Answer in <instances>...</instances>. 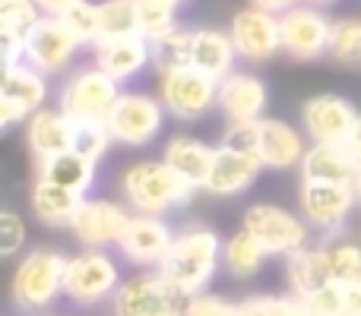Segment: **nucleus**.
I'll return each instance as SVG.
<instances>
[{"mask_svg": "<svg viewBox=\"0 0 361 316\" xmlns=\"http://www.w3.org/2000/svg\"><path fill=\"white\" fill-rule=\"evenodd\" d=\"M130 212L127 206L114 203V199H82L80 209H76L70 231L73 237L82 244L86 250H108L118 247L121 237H124L127 225H130Z\"/></svg>", "mask_w": 361, "mask_h": 316, "instance_id": "13", "label": "nucleus"}, {"mask_svg": "<svg viewBox=\"0 0 361 316\" xmlns=\"http://www.w3.org/2000/svg\"><path fill=\"white\" fill-rule=\"evenodd\" d=\"M326 54H330L336 63L361 61V16H343L333 23L330 51H326Z\"/></svg>", "mask_w": 361, "mask_h": 316, "instance_id": "35", "label": "nucleus"}, {"mask_svg": "<svg viewBox=\"0 0 361 316\" xmlns=\"http://www.w3.org/2000/svg\"><path fill=\"white\" fill-rule=\"evenodd\" d=\"M241 316H305V307L295 294H254L241 301Z\"/></svg>", "mask_w": 361, "mask_h": 316, "instance_id": "38", "label": "nucleus"}, {"mask_svg": "<svg viewBox=\"0 0 361 316\" xmlns=\"http://www.w3.org/2000/svg\"><path fill=\"white\" fill-rule=\"evenodd\" d=\"M80 48V38L63 25L61 16H42V23L25 38V63L44 76H57L76 61Z\"/></svg>", "mask_w": 361, "mask_h": 316, "instance_id": "14", "label": "nucleus"}, {"mask_svg": "<svg viewBox=\"0 0 361 316\" xmlns=\"http://www.w3.org/2000/svg\"><path fill=\"white\" fill-rule=\"evenodd\" d=\"M238 51L228 32L219 29H193V44H190V67L209 73L212 80L222 82L225 76L235 73Z\"/></svg>", "mask_w": 361, "mask_h": 316, "instance_id": "23", "label": "nucleus"}, {"mask_svg": "<svg viewBox=\"0 0 361 316\" xmlns=\"http://www.w3.org/2000/svg\"><path fill=\"white\" fill-rule=\"evenodd\" d=\"M63 269H67V256H61L57 250H29L10 279L13 304L25 313L51 307L63 294Z\"/></svg>", "mask_w": 361, "mask_h": 316, "instance_id": "3", "label": "nucleus"}, {"mask_svg": "<svg viewBox=\"0 0 361 316\" xmlns=\"http://www.w3.org/2000/svg\"><path fill=\"white\" fill-rule=\"evenodd\" d=\"M307 149H311V146H305V130H298V127H292L288 120H279V118L260 120L257 158L263 161V168H273V171L301 168Z\"/></svg>", "mask_w": 361, "mask_h": 316, "instance_id": "19", "label": "nucleus"}, {"mask_svg": "<svg viewBox=\"0 0 361 316\" xmlns=\"http://www.w3.org/2000/svg\"><path fill=\"white\" fill-rule=\"evenodd\" d=\"M333 23L317 4H295L292 10L279 13L282 54L292 61H320L330 51Z\"/></svg>", "mask_w": 361, "mask_h": 316, "instance_id": "10", "label": "nucleus"}, {"mask_svg": "<svg viewBox=\"0 0 361 316\" xmlns=\"http://www.w3.org/2000/svg\"><path fill=\"white\" fill-rule=\"evenodd\" d=\"M137 19H140V35L156 42V38L178 29V6L165 4V0H137Z\"/></svg>", "mask_w": 361, "mask_h": 316, "instance_id": "33", "label": "nucleus"}, {"mask_svg": "<svg viewBox=\"0 0 361 316\" xmlns=\"http://www.w3.org/2000/svg\"><path fill=\"white\" fill-rule=\"evenodd\" d=\"M358 196L349 184H320V180H301L298 209L301 218L320 234H339L355 209Z\"/></svg>", "mask_w": 361, "mask_h": 316, "instance_id": "11", "label": "nucleus"}, {"mask_svg": "<svg viewBox=\"0 0 361 316\" xmlns=\"http://www.w3.org/2000/svg\"><path fill=\"white\" fill-rule=\"evenodd\" d=\"M305 316H343V285L330 282L301 298Z\"/></svg>", "mask_w": 361, "mask_h": 316, "instance_id": "39", "label": "nucleus"}, {"mask_svg": "<svg viewBox=\"0 0 361 316\" xmlns=\"http://www.w3.org/2000/svg\"><path fill=\"white\" fill-rule=\"evenodd\" d=\"M63 25H67L70 32H73L76 38H80L82 48H95L102 38V23H99V4H92V0H82V4H76L73 10L63 13Z\"/></svg>", "mask_w": 361, "mask_h": 316, "instance_id": "37", "label": "nucleus"}, {"mask_svg": "<svg viewBox=\"0 0 361 316\" xmlns=\"http://www.w3.org/2000/svg\"><path fill=\"white\" fill-rule=\"evenodd\" d=\"M355 105L343 95H314L301 105V127H305V137L317 146H345L358 124Z\"/></svg>", "mask_w": 361, "mask_h": 316, "instance_id": "12", "label": "nucleus"}, {"mask_svg": "<svg viewBox=\"0 0 361 316\" xmlns=\"http://www.w3.org/2000/svg\"><path fill=\"white\" fill-rule=\"evenodd\" d=\"M345 146H349V152L358 158V165H361V114H358V124H355V130H352V137H349Z\"/></svg>", "mask_w": 361, "mask_h": 316, "instance_id": "48", "label": "nucleus"}, {"mask_svg": "<svg viewBox=\"0 0 361 316\" xmlns=\"http://www.w3.org/2000/svg\"><path fill=\"white\" fill-rule=\"evenodd\" d=\"M267 250L260 247V244L254 241V237L247 234V231H235V234L225 241L222 247V266L228 275H235V279H250L254 272H260V266L267 263Z\"/></svg>", "mask_w": 361, "mask_h": 316, "instance_id": "30", "label": "nucleus"}, {"mask_svg": "<svg viewBox=\"0 0 361 316\" xmlns=\"http://www.w3.org/2000/svg\"><path fill=\"white\" fill-rule=\"evenodd\" d=\"M121 193L137 215H165V212L187 206L197 187H190L180 174H175L162 158L137 161L121 174Z\"/></svg>", "mask_w": 361, "mask_h": 316, "instance_id": "2", "label": "nucleus"}, {"mask_svg": "<svg viewBox=\"0 0 361 316\" xmlns=\"http://www.w3.org/2000/svg\"><path fill=\"white\" fill-rule=\"evenodd\" d=\"M57 316H63V313H57Z\"/></svg>", "mask_w": 361, "mask_h": 316, "instance_id": "52", "label": "nucleus"}, {"mask_svg": "<svg viewBox=\"0 0 361 316\" xmlns=\"http://www.w3.org/2000/svg\"><path fill=\"white\" fill-rule=\"evenodd\" d=\"M159 101L178 120H200L219 108V80L197 67H171L159 73Z\"/></svg>", "mask_w": 361, "mask_h": 316, "instance_id": "8", "label": "nucleus"}, {"mask_svg": "<svg viewBox=\"0 0 361 316\" xmlns=\"http://www.w3.org/2000/svg\"><path fill=\"white\" fill-rule=\"evenodd\" d=\"M355 196H358V206H361V168H358V177H355Z\"/></svg>", "mask_w": 361, "mask_h": 316, "instance_id": "49", "label": "nucleus"}, {"mask_svg": "<svg viewBox=\"0 0 361 316\" xmlns=\"http://www.w3.org/2000/svg\"><path fill=\"white\" fill-rule=\"evenodd\" d=\"M228 35L235 42V51L247 63H267L282 51L279 16L267 13L260 6H244L231 16Z\"/></svg>", "mask_w": 361, "mask_h": 316, "instance_id": "15", "label": "nucleus"}, {"mask_svg": "<svg viewBox=\"0 0 361 316\" xmlns=\"http://www.w3.org/2000/svg\"><path fill=\"white\" fill-rule=\"evenodd\" d=\"M121 285H124L121 266L108 250H82L76 256H67L63 298L73 301V304L92 307L102 301H111Z\"/></svg>", "mask_w": 361, "mask_h": 316, "instance_id": "6", "label": "nucleus"}, {"mask_svg": "<svg viewBox=\"0 0 361 316\" xmlns=\"http://www.w3.org/2000/svg\"><path fill=\"white\" fill-rule=\"evenodd\" d=\"M92 54H95V67L105 70L111 80L130 82L152 63V42L146 35H140V32L121 38H102L92 48Z\"/></svg>", "mask_w": 361, "mask_h": 316, "instance_id": "17", "label": "nucleus"}, {"mask_svg": "<svg viewBox=\"0 0 361 316\" xmlns=\"http://www.w3.org/2000/svg\"><path fill=\"white\" fill-rule=\"evenodd\" d=\"M358 158L349 152V146H317L305 152L301 161V180H320V184H349L355 187Z\"/></svg>", "mask_w": 361, "mask_h": 316, "instance_id": "22", "label": "nucleus"}, {"mask_svg": "<svg viewBox=\"0 0 361 316\" xmlns=\"http://www.w3.org/2000/svg\"><path fill=\"white\" fill-rule=\"evenodd\" d=\"M165 4H171V6H180V4H187V0H165Z\"/></svg>", "mask_w": 361, "mask_h": 316, "instance_id": "50", "label": "nucleus"}, {"mask_svg": "<svg viewBox=\"0 0 361 316\" xmlns=\"http://www.w3.org/2000/svg\"><path fill=\"white\" fill-rule=\"evenodd\" d=\"M25 247V222L19 212H0V256H16Z\"/></svg>", "mask_w": 361, "mask_h": 316, "instance_id": "41", "label": "nucleus"}, {"mask_svg": "<svg viewBox=\"0 0 361 316\" xmlns=\"http://www.w3.org/2000/svg\"><path fill=\"white\" fill-rule=\"evenodd\" d=\"M320 250H324V263H326V272H330V282H336V285L361 282V244L358 241L330 234L320 244Z\"/></svg>", "mask_w": 361, "mask_h": 316, "instance_id": "29", "label": "nucleus"}, {"mask_svg": "<svg viewBox=\"0 0 361 316\" xmlns=\"http://www.w3.org/2000/svg\"><path fill=\"white\" fill-rule=\"evenodd\" d=\"M286 275H288V288H292L295 298H305V294L317 291L320 285H330V272H326L320 244L286 256Z\"/></svg>", "mask_w": 361, "mask_h": 316, "instance_id": "28", "label": "nucleus"}, {"mask_svg": "<svg viewBox=\"0 0 361 316\" xmlns=\"http://www.w3.org/2000/svg\"><path fill=\"white\" fill-rule=\"evenodd\" d=\"M295 4H301V0H250V6H260V10H267V13H286V10H292Z\"/></svg>", "mask_w": 361, "mask_h": 316, "instance_id": "47", "label": "nucleus"}, {"mask_svg": "<svg viewBox=\"0 0 361 316\" xmlns=\"http://www.w3.org/2000/svg\"><path fill=\"white\" fill-rule=\"evenodd\" d=\"M190 294H184L162 269L130 275L111 298L114 316H184Z\"/></svg>", "mask_w": 361, "mask_h": 316, "instance_id": "4", "label": "nucleus"}, {"mask_svg": "<svg viewBox=\"0 0 361 316\" xmlns=\"http://www.w3.org/2000/svg\"><path fill=\"white\" fill-rule=\"evenodd\" d=\"M42 6L35 0H0V32L29 38V32L42 23Z\"/></svg>", "mask_w": 361, "mask_h": 316, "instance_id": "34", "label": "nucleus"}, {"mask_svg": "<svg viewBox=\"0 0 361 316\" xmlns=\"http://www.w3.org/2000/svg\"><path fill=\"white\" fill-rule=\"evenodd\" d=\"M190 44H193V32L190 29H178L169 35L152 42V67L162 73L171 67H187L190 63Z\"/></svg>", "mask_w": 361, "mask_h": 316, "instance_id": "32", "label": "nucleus"}, {"mask_svg": "<svg viewBox=\"0 0 361 316\" xmlns=\"http://www.w3.org/2000/svg\"><path fill=\"white\" fill-rule=\"evenodd\" d=\"M260 120L228 124V130H225V137H222V146L238 149V152H247V156H257V146H260Z\"/></svg>", "mask_w": 361, "mask_h": 316, "instance_id": "42", "label": "nucleus"}, {"mask_svg": "<svg viewBox=\"0 0 361 316\" xmlns=\"http://www.w3.org/2000/svg\"><path fill=\"white\" fill-rule=\"evenodd\" d=\"M269 105L267 82L254 73H231L219 82V111L228 118V124L260 120Z\"/></svg>", "mask_w": 361, "mask_h": 316, "instance_id": "18", "label": "nucleus"}, {"mask_svg": "<svg viewBox=\"0 0 361 316\" xmlns=\"http://www.w3.org/2000/svg\"><path fill=\"white\" fill-rule=\"evenodd\" d=\"M95 171H99V161L80 156L76 149H67V152H61V156L38 161V177L51 180V184L63 187V190L80 193V196H86V193L92 190Z\"/></svg>", "mask_w": 361, "mask_h": 316, "instance_id": "25", "label": "nucleus"}, {"mask_svg": "<svg viewBox=\"0 0 361 316\" xmlns=\"http://www.w3.org/2000/svg\"><path fill=\"white\" fill-rule=\"evenodd\" d=\"M121 92H124L121 82L92 63V67H82L67 76L61 95H57V108L76 124L80 120H105L108 124V114L118 105Z\"/></svg>", "mask_w": 361, "mask_h": 316, "instance_id": "7", "label": "nucleus"}, {"mask_svg": "<svg viewBox=\"0 0 361 316\" xmlns=\"http://www.w3.org/2000/svg\"><path fill=\"white\" fill-rule=\"evenodd\" d=\"M260 171H263V161L257 156L228 149V146H219L203 190L212 193V196H238V193L250 190V187L257 184Z\"/></svg>", "mask_w": 361, "mask_h": 316, "instance_id": "20", "label": "nucleus"}, {"mask_svg": "<svg viewBox=\"0 0 361 316\" xmlns=\"http://www.w3.org/2000/svg\"><path fill=\"white\" fill-rule=\"evenodd\" d=\"M111 143L114 139H111V130H108L105 120H80V124L73 127V149L80 152V156L92 158V161L105 158V152L111 149Z\"/></svg>", "mask_w": 361, "mask_h": 316, "instance_id": "36", "label": "nucleus"}, {"mask_svg": "<svg viewBox=\"0 0 361 316\" xmlns=\"http://www.w3.org/2000/svg\"><path fill=\"white\" fill-rule=\"evenodd\" d=\"M99 23H102V38H121V35H133V32H140L137 0H102L99 4Z\"/></svg>", "mask_w": 361, "mask_h": 316, "instance_id": "31", "label": "nucleus"}, {"mask_svg": "<svg viewBox=\"0 0 361 316\" xmlns=\"http://www.w3.org/2000/svg\"><path fill=\"white\" fill-rule=\"evenodd\" d=\"M86 196H80V193L73 190H63V187L51 184V180L38 177L35 187H32V212H35V218L42 225H51V228H70V222H73L76 209H80V203Z\"/></svg>", "mask_w": 361, "mask_h": 316, "instance_id": "26", "label": "nucleus"}, {"mask_svg": "<svg viewBox=\"0 0 361 316\" xmlns=\"http://www.w3.org/2000/svg\"><path fill=\"white\" fill-rule=\"evenodd\" d=\"M311 4H333V0H311Z\"/></svg>", "mask_w": 361, "mask_h": 316, "instance_id": "51", "label": "nucleus"}, {"mask_svg": "<svg viewBox=\"0 0 361 316\" xmlns=\"http://www.w3.org/2000/svg\"><path fill=\"white\" fill-rule=\"evenodd\" d=\"M184 316H241V304L225 301L222 294L212 291H200L187 301V313Z\"/></svg>", "mask_w": 361, "mask_h": 316, "instance_id": "40", "label": "nucleus"}, {"mask_svg": "<svg viewBox=\"0 0 361 316\" xmlns=\"http://www.w3.org/2000/svg\"><path fill=\"white\" fill-rule=\"evenodd\" d=\"M0 61H4V67L23 63L25 61V38L4 35V32H0Z\"/></svg>", "mask_w": 361, "mask_h": 316, "instance_id": "43", "label": "nucleus"}, {"mask_svg": "<svg viewBox=\"0 0 361 316\" xmlns=\"http://www.w3.org/2000/svg\"><path fill=\"white\" fill-rule=\"evenodd\" d=\"M241 228L267 250L269 256H292L311 247V225L301 215L282 209L276 203H254L244 209Z\"/></svg>", "mask_w": 361, "mask_h": 316, "instance_id": "5", "label": "nucleus"}, {"mask_svg": "<svg viewBox=\"0 0 361 316\" xmlns=\"http://www.w3.org/2000/svg\"><path fill=\"white\" fill-rule=\"evenodd\" d=\"M165 105L152 99L149 92H121L118 105L108 114V130L111 139L130 149H143L162 133L165 124Z\"/></svg>", "mask_w": 361, "mask_h": 316, "instance_id": "9", "label": "nucleus"}, {"mask_svg": "<svg viewBox=\"0 0 361 316\" xmlns=\"http://www.w3.org/2000/svg\"><path fill=\"white\" fill-rule=\"evenodd\" d=\"M175 244V231L165 215H133L121 237L118 250L127 263L143 269H159Z\"/></svg>", "mask_w": 361, "mask_h": 316, "instance_id": "16", "label": "nucleus"}, {"mask_svg": "<svg viewBox=\"0 0 361 316\" xmlns=\"http://www.w3.org/2000/svg\"><path fill=\"white\" fill-rule=\"evenodd\" d=\"M0 99H10L16 105H23L29 114L42 111L44 101H48V76L38 73L32 63H13L4 67L0 76Z\"/></svg>", "mask_w": 361, "mask_h": 316, "instance_id": "27", "label": "nucleus"}, {"mask_svg": "<svg viewBox=\"0 0 361 316\" xmlns=\"http://www.w3.org/2000/svg\"><path fill=\"white\" fill-rule=\"evenodd\" d=\"M222 247L225 241L212 228L193 225V228H184L175 234V244H171L169 256H165V263L159 269L175 282L180 291L193 298V294L206 291V285L222 269Z\"/></svg>", "mask_w": 361, "mask_h": 316, "instance_id": "1", "label": "nucleus"}, {"mask_svg": "<svg viewBox=\"0 0 361 316\" xmlns=\"http://www.w3.org/2000/svg\"><path fill=\"white\" fill-rule=\"evenodd\" d=\"M38 6H42L44 16H63L67 10H73L76 4H82V0H35Z\"/></svg>", "mask_w": 361, "mask_h": 316, "instance_id": "46", "label": "nucleus"}, {"mask_svg": "<svg viewBox=\"0 0 361 316\" xmlns=\"http://www.w3.org/2000/svg\"><path fill=\"white\" fill-rule=\"evenodd\" d=\"M343 316H361V282L343 285Z\"/></svg>", "mask_w": 361, "mask_h": 316, "instance_id": "45", "label": "nucleus"}, {"mask_svg": "<svg viewBox=\"0 0 361 316\" xmlns=\"http://www.w3.org/2000/svg\"><path fill=\"white\" fill-rule=\"evenodd\" d=\"M212 158H216V149L197 137H171L162 152L165 165L175 174H180L190 187H197V190L206 187V177L212 171Z\"/></svg>", "mask_w": 361, "mask_h": 316, "instance_id": "24", "label": "nucleus"}, {"mask_svg": "<svg viewBox=\"0 0 361 316\" xmlns=\"http://www.w3.org/2000/svg\"><path fill=\"white\" fill-rule=\"evenodd\" d=\"M73 127L76 124L61 111V108H42V111H35L29 118V124H25L29 149L35 152L38 161L73 149Z\"/></svg>", "mask_w": 361, "mask_h": 316, "instance_id": "21", "label": "nucleus"}, {"mask_svg": "<svg viewBox=\"0 0 361 316\" xmlns=\"http://www.w3.org/2000/svg\"><path fill=\"white\" fill-rule=\"evenodd\" d=\"M29 118L32 114L23 105H16L10 99H0V130H13L19 124H29Z\"/></svg>", "mask_w": 361, "mask_h": 316, "instance_id": "44", "label": "nucleus"}]
</instances>
